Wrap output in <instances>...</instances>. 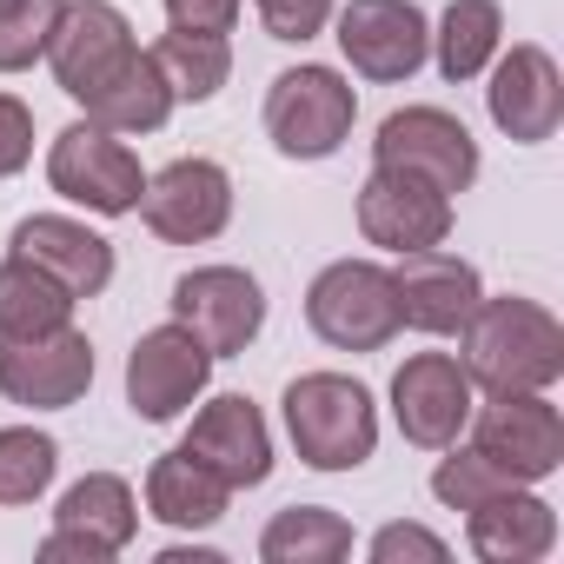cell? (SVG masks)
Wrapping results in <instances>:
<instances>
[{
  "label": "cell",
  "instance_id": "cell-8",
  "mask_svg": "<svg viewBox=\"0 0 564 564\" xmlns=\"http://www.w3.org/2000/svg\"><path fill=\"white\" fill-rule=\"evenodd\" d=\"M133 213L166 246H213L232 226V173L206 153H180L160 173H147Z\"/></svg>",
  "mask_w": 564,
  "mask_h": 564
},
{
  "label": "cell",
  "instance_id": "cell-23",
  "mask_svg": "<svg viewBox=\"0 0 564 564\" xmlns=\"http://www.w3.org/2000/svg\"><path fill=\"white\" fill-rule=\"evenodd\" d=\"M173 87L160 80V67H153V54L140 47L107 87H94L87 100H80V113L94 120V127H107V133H120V140H147V133H160L166 120H173Z\"/></svg>",
  "mask_w": 564,
  "mask_h": 564
},
{
  "label": "cell",
  "instance_id": "cell-21",
  "mask_svg": "<svg viewBox=\"0 0 564 564\" xmlns=\"http://www.w3.org/2000/svg\"><path fill=\"white\" fill-rule=\"evenodd\" d=\"M465 544L485 564H538L557 551V505L538 498V485H511L465 511Z\"/></svg>",
  "mask_w": 564,
  "mask_h": 564
},
{
  "label": "cell",
  "instance_id": "cell-22",
  "mask_svg": "<svg viewBox=\"0 0 564 564\" xmlns=\"http://www.w3.org/2000/svg\"><path fill=\"white\" fill-rule=\"evenodd\" d=\"M140 498H147V518H160L166 531H213V524L226 518V505H232V491H226L193 452H180V445L147 465Z\"/></svg>",
  "mask_w": 564,
  "mask_h": 564
},
{
  "label": "cell",
  "instance_id": "cell-10",
  "mask_svg": "<svg viewBox=\"0 0 564 564\" xmlns=\"http://www.w3.org/2000/svg\"><path fill=\"white\" fill-rule=\"evenodd\" d=\"M372 166L419 173V180H432L438 193L458 199V193L478 186L485 160H478V140H471V127L458 113H445V107H399L372 133Z\"/></svg>",
  "mask_w": 564,
  "mask_h": 564
},
{
  "label": "cell",
  "instance_id": "cell-16",
  "mask_svg": "<svg viewBox=\"0 0 564 564\" xmlns=\"http://www.w3.org/2000/svg\"><path fill=\"white\" fill-rule=\"evenodd\" d=\"M452 219H458V199L438 193L432 180L419 173H399V166H372L366 186H359V239L379 246V252H419V246H445L452 239Z\"/></svg>",
  "mask_w": 564,
  "mask_h": 564
},
{
  "label": "cell",
  "instance_id": "cell-34",
  "mask_svg": "<svg viewBox=\"0 0 564 564\" xmlns=\"http://www.w3.org/2000/svg\"><path fill=\"white\" fill-rule=\"evenodd\" d=\"M246 14V0H166V28L186 34H232Z\"/></svg>",
  "mask_w": 564,
  "mask_h": 564
},
{
  "label": "cell",
  "instance_id": "cell-31",
  "mask_svg": "<svg viewBox=\"0 0 564 564\" xmlns=\"http://www.w3.org/2000/svg\"><path fill=\"white\" fill-rule=\"evenodd\" d=\"M252 14H259L265 41H279V47H306V41H319V34L333 28L339 0H252Z\"/></svg>",
  "mask_w": 564,
  "mask_h": 564
},
{
  "label": "cell",
  "instance_id": "cell-5",
  "mask_svg": "<svg viewBox=\"0 0 564 564\" xmlns=\"http://www.w3.org/2000/svg\"><path fill=\"white\" fill-rule=\"evenodd\" d=\"M47 186H54L67 206H87V213H100V219H127V213L140 206L147 166H140V153H133L120 133H107V127H94V120L80 113V120H67V127L47 140Z\"/></svg>",
  "mask_w": 564,
  "mask_h": 564
},
{
  "label": "cell",
  "instance_id": "cell-13",
  "mask_svg": "<svg viewBox=\"0 0 564 564\" xmlns=\"http://www.w3.org/2000/svg\"><path fill=\"white\" fill-rule=\"evenodd\" d=\"M213 366H219V359H213L180 319L140 333L133 352H127V405H133V419H147V425H173V419H186V412L206 399Z\"/></svg>",
  "mask_w": 564,
  "mask_h": 564
},
{
  "label": "cell",
  "instance_id": "cell-35",
  "mask_svg": "<svg viewBox=\"0 0 564 564\" xmlns=\"http://www.w3.org/2000/svg\"><path fill=\"white\" fill-rule=\"evenodd\" d=\"M160 564H226V551H213V544H166Z\"/></svg>",
  "mask_w": 564,
  "mask_h": 564
},
{
  "label": "cell",
  "instance_id": "cell-29",
  "mask_svg": "<svg viewBox=\"0 0 564 564\" xmlns=\"http://www.w3.org/2000/svg\"><path fill=\"white\" fill-rule=\"evenodd\" d=\"M498 491H511V478H505L478 445H465V438H452L445 458L432 465V498H438L445 511H478V505L498 498Z\"/></svg>",
  "mask_w": 564,
  "mask_h": 564
},
{
  "label": "cell",
  "instance_id": "cell-12",
  "mask_svg": "<svg viewBox=\"0 0 564 564\" xmlns=\"http://www.w3.org/2000/svg\"><path fill=\"white\" fill-rule=\"evenodd\" d=\"M485 113L511 147L557 140V127H564V67L551 61V47H538V41L498 47V61L485 67Z\"/></svg>",
  "mask_w": 564,
  "mask_h": 564
},
{
  "label": "cell",
  "instance_id": "cell-19",
  "mask_svg": "<svg viewBox=\"0 0 564 564\" xmlns=\"http://www.w3.org/2000/svg\"><path fill=\"white\" fill-rule=\"evenodd\" d=\"M180 452H193L226 491H252V485L272 478V425H265V412H259L246 392L199 399V405L186 412Z\"/></svg>",
  "mask_w": 564,
  "mask_h": 564
},
{
  "label": "cell",
  "instance_id": "cell-2",
  "mask_svg": "<svg viewBox=\"0 0 564 564\" xmlns=\"http://www.w3.org/2000/svg\"><path fill=\"white\" fill-rule=\"evenodd\" d=\"M279 419L313 471H359L379 452V399L352 372H300L279 392Z\"/></svg>",
  "mask_w": 564,
  "mask_h": 564
},
{
  "label": "cell",
  "instance_id": "cell-17",
  "mask_svg": "<svg viewBox=\"0 0 564 564\" xmlns=\"http://www.w3.org/2000/svg\"><path fill=\"white\" fill-rule=\"evenodd\" d=\"M392 293H399V326L425 333V339H458V326L478 313L485 279L465 252L452 246H419L392 259Z\"/></svg>",
  "mask_w": 564,
  "mask_h": 564
},
{
  "label": "cell",
  "instance_id": "cell-20",
  "mask_svg": "<svg viewBox=\"0 0 564 564\" xmlns=\"http://www.w3.org/2000/svg\"><path fill=\"white\" fill-rule=\"evenodd\" d=\"M8 252H21V259H34L41 272H54L74 300H100V293L113 286V265H120V259H113V239L94 232V226L74 219V213H28V219L8 232Z\"/></svg>",
  "mask_w": 564,
  "mask_h": 564
},
{
  "label": "cell",
  "instance_id": "cell-26",
  "mask_svg": "<svg viewBox=\"0 0 564 564\" xmlns=\"http://www.w3.org/2000/svg\"><path fill=\"white\" fill-rule=\"evenodd\" d=\"M352 524L333 511V505H286L272 511L265 531H259V557L265 564H339L352 557Z\"/></svg>",
  "mask_w": 564,
  "mask_h": 564
},
{
  "label": "cell",
  "instance_id": "cell-33",
  "mask_svg": "<svg viewBox=\"0 0 564 564\" xmlns=\"http://www.w3.org/2000/svg\"><path fill=\"white\" fill-rule=\"evenodd\" d=\"M28 166H34V107L0 87V180H14Z\"/></svg>",
  "mask_w": 564,
  "mask_h": 564
},
{
  "label": "cell",
  "instance_id": "cell-4",
  "mask_svg": "<svg viewBox=\"0 0 564 564\" xmlns=\"http://www.w3.org/2000/svg\"><path fill=\"white\" fill-rule=\"evenodd\" d=\"M306 326L333 352H386L399 326V293H392V265L379 259H333L313 272L306 286Z\"/></svg>",
  "mask_w": 564,
  "mask_h": 564
},
{
  "label": "cell",
  "instance_id": "cell-7",
  "mask_svg": "<svg viewBox=\"0 0 564 564\" xmlns=\"http://www.w3.org/2000/svg\"><path fill=\"white\" fill-rule=\"evenodd\" d=\"M140 531V491L120 471H87L61 491L41 564H113Z\"/></svg>",
  "mask_w": 564,
  "mask_h": 564
},
{
  "label": "cell",
  "instance_id": "cell-11",
  "mask_svg": "<svg viewBox=\"0 0 564 564\" xmlns=\"http://www.w3.org/2000/svg\"><path fill=\"white\" fill-rule=\"evenodd\" d=\"M166 313L213 352V359H239L259 326H265V286L246 265H193L173 279Z\"/></svg>",
  "mask_w": 564,
  "mask_h": 564
},
{
  "label": "cell",
  "instance_id": "cell-14",
  "mask_svg": "<svg viewBox=\"0 0 564 564\" xmlns=\"http://www.w3.org/2000/svg\"><path fill=\"white\" fill-rule=\"evenodd\" d=\"M386 399H392V425H399L405 445L445 452L452 438H465L471 405H478V386L465 379L458 352H412V359L392 372Z\"/></svg>",
  "mask_w": 564,
  "mask_h": 564
},
{
  "label": "cell",
  "instance_id": "cell-6",
  "mask_svg": "<svg viewBox=\"0 0 564 564\" xmlns=\"http://www.w3.org/2000/svg\"><path fill=\"white\" fill-rule=\"evenodd\" d=\"M465 445H478L511 485H544L564 471V412L551 392H478Z\"/></svg>",
  "mask_w": 564,
  "mask_h": 564
},
{
  "label": "cell",
  "instance_id": "cell-9",
  "mask_svg": "<svg viewBox=\"0 0 564 564\" xmlns=\"http://www.w3.org/2000/svg\"><path fill=\"white\" fill-rule=\"evenodd\" d=\"M333 41L359 80L405 87L432 54V21L419 0H346L333 14Z\"/></svg>",
  "mask_w": 564,
  "mask_h": 564
},
{
  "label": "cell",
  "instance_id": "cell-25",
  "mask_svg": "<svg viewBox=\"0 0 564 564\" xmlns=\"http://www.w3.org/2000/svg\"><path fill=\"white\" fill-rule=\"evenodd\" d=\"M74 293L61 286L54 272H41L34 259L8 252L0 259V339H41V333H61L74 326Z\"/></svg>",
  "mask_w": 564,
  "mask_h": 564
},
{
  "label": "cell",
  "instance_id": "cell-28",
  "mask_svg": "<svg viewBox=\"0 0 564 564\" xmlns=\"http://www.w3.org/2000/svg\"><path fill=\"white\" fill-rule=\"evenodd\" d=\"M61 478V438L41 425H0V505L21 511L41 505L47 485Z\"/></svg>",
  "mask_w": 564,
  "mask_h": 564
},
{
  "label": "cell",
  "instance_id": "cell-18",
  "mask_svg": "<svg viewBox=\"0 0 564 564\" xmlns=\"http://www.w3.org/2000/svg\"><path fill=\"white\" fill-rule=\"evenodd\" d=\"M140 54V34L127 21V8H113V0H67V14L47 41V74L54 87L80 107L94 87H107L127 61Z\"/></svg>",
  "mask_w": 564,
  "mask_h": 564
},
{
  "label": "cell",
  "instance_id": "cell-30",
  "mask_svg": "<svg viewBox=\"0 0 564 564\" xmlns=\"http://www.w3.org/2000/svg\"><path fill=\"white\" fill-rule=\"evenodd\" d=\"M67 14V0H0V74H28L47 61V41Z\"/></svg>",
  "mask_w": 564,
  "mask_h": 564
},
{
  "label": "cell",
  "instance_id": "cell-27",
  "mask_svg": "<svg viewBox=\"0 0 564 564\" xmlns=\"http://www.w3.org/2000/svg\"><path fill=\"white\" fill-rule=\"evenodd\" d=\"M147 54H153L160 80L173 87L180 107H206V100L232 80V41H226V34H186V28H166Z\"/></svg>",
  "mask_w": 564,
  "mask_h": 564
},
{
  "label": "cell",
  "instance_id": "cell-32",
  "mask_svg": "<svg viewBox=\"0 0 564 564\" xmlns=\"http://www.w3.org/2000/svg\"><path fill=\"white\" fill-rule=\"evenodd\" d=\"M366 557H372V564H445V557H452V544H445L432 524L392 518V524H379V531L366 538Z\"/></svg>",
  "mask_w": 564,
  "mask_h": 564
},
{
  "label": "cell",
  "instance_id": "cell-1",
  "mask_svg": "<svg viewBox=\"0 0 564 564\" xmlns=\"http://www.w3.org/2000/svg\"><path fill=\"white\" fill-rule=\"evenodd\" d=\"M458 366L478 392H551L564 379V319L524 293H485L458 326Z\"/></svg>",
  "mask_w": 564,
  "mask_h": 564
},
{
  "label": "cell",
  "instance_id": "cell-24",
  "mask_svg": "<svg viewBox=\"0 0 564 564\" xmlns=\"http://www.w3.org/2000/svg\"><path fill=\"white\" fill-rule=\"evenodd\" d=\"M498 47H505V8L498 0H452V8L432 21V54L425 61L452 87H465V80H485Z\"/></svg>",
  "mask_w": 564,
  "mask_h": 564
},
{
  "label": "cell",
  "instance_id": "cell-15",
  "mask_svg": "<svg viewBox=\"0 0 564 564\" xmlns=\"http://www.w3.org/2000/svg\"><path fill=\"white\" fill-rule=\"evenodd\" d=\"M94 392V339L80 326L41 339H0V399L21 412H67Z\"/></svg>",
  "mask_w": 564,
  "mask_h": 564
},
{
  "label": "cell",
  "instance_id": "cell-3",
  "mask_svg": "<svg viewBox=\"0 0 564 564\" xmlns=\"http://www.w3.org/2000/svg\"><path fill=\"white\" fill-rule=\"evenodd\" d=\"M259 120H265V140H272L279 160L319 166V160H333L352 140V127H359V87L339 67L300 61L286 74H272Z\"/></svg>",
  "mask_w": 564,
  "mask_h": 564
}]
</instances>
